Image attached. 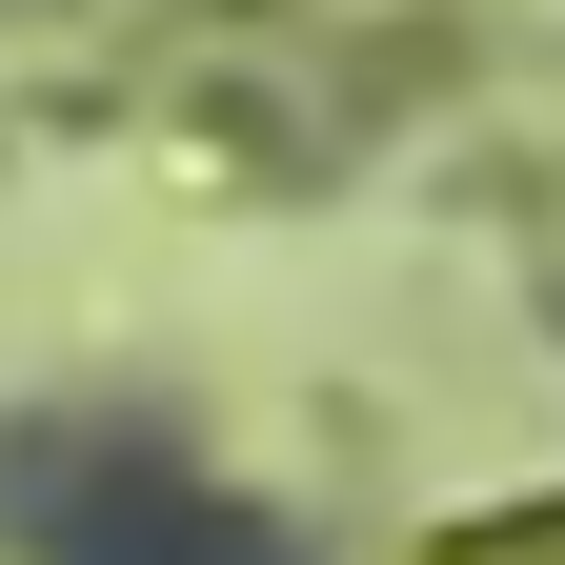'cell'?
I'll list each match as a JSON object with an SVG mask.
<instances>
[{
	"mask_svg": "<svg viewBox=\"0 0 565 565\" xmlns=\"http://www.w3.org/2000/svg\"><path fill=\"white\" fill-rule=\"evenodd\" d=\"M21 525H61L82 565H282V525H243V505H202V484H162L141 445H21Z\"/></svg>",
	"mask_w": 565,
	"mask_h": 565,
	"instance_id": "cell-1",
	"label": "cell"
}]
</instances>
